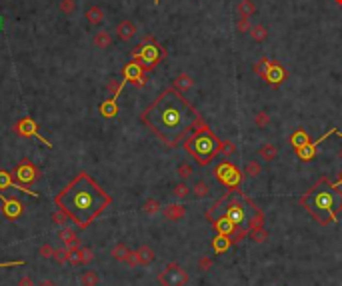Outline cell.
I'll return each instance as SVG.
<instances>
[{"instance_id": "cell-18", "label": "cell", "mask_w": 342, "mask_h": 286, "mask_svg": "<svg viewBox=\"0 0 342 286\" xmlns=\"http://www.w3.org/2000/svg\"><path fill=\"white\" fill-rule=\"evenodd\" d=\"M212 228H214V232H216V234H224V236H232V234H234L240 226H236L234 222H230L226 216H220V218H216V220L212 222Z\"/></svg>"}, {"instance_id": "cell-52", "label": "cell", "mask_w": 342, "mask_h": 286, "mask_svg": "<svg viewBox=\"0 0 342 286\" xmlns=\"http://www.w3.org/2000/svg\"><path fill=\"white\" fill-rule=\"evenodd\" d=\"M340 184H342V172H340V176H338V182L334 184V186H340Z\"/></svg>"}, {"instance_id": "cell-12", "label": "cell", "mask_w": 342, "mask_h": 286, "mask_svg": "<svg viewBox=\"0 0 342 286\" xmlns=\"http://www.w3.org/2000/svg\"><path fill=\"white\" fill-rule=\"evenodd\" d=\"M0 202H2V214L8 218V220H16V218H20L22 212H24V204L20 200H16L14 196H4L0 194Z\"/></svg>"}, {"instance_id": "cell-24", "label": "cell", "mask_w": 342, "mask_h": 286, "mask_svg": "<svg viewBox=\"0 0 342 286\" xmlns=\"http://www.w3.org/2000/svg\"><path fill=\"white\" fill-rule=\"evenodd\" d=\"M210 246H212V250L216 252V254H220V252H226L228 248L232 246V240H230V236H224V234H216V236L212 238V242H210Z\"/></svg>"}, {"instance_id": "cell-14", "label": "cell", "mask_w": 342, "mask_h": 286, "mask_svg": "<svg viewBox=\"0 0 342 286\" xmlns=\"http://www.w3.org/2000/svg\"><path fill=\"white\" fill-rule=\"evenodd\" d=\"M338 130L336 128H330L324 136H320L318 140H314V142H308V144H304V146H300V148H296V154H298V158L302 160V162H308V160H312L314 156H316V152H318V144L322 142V140H326L330 134H336Z\"/></svg>"}, {"instance_id": "cell-28", "label": "cell", "mask_w": 342, "mask_h": 286, "mask_svg": "<svg viewBox=\"0 0 342 286\" xmlns=\"http://www.w3.org/2000/svg\"><path fill=\"white\" fill-rule=\"evenodd\" d=\"M190 192H192L194 196H196L198 200H202V198H208V196H210V186H208V182L198 180V182H194V184H192Z\"/></svg>"}, {"instance_id": "cell-37", "label": "cell", "mask_w": 342, "mask_h": 286, "mask_svg": "<svg viewBox=\"0 0 342 286\" xmlns=\"http://www.w3.org/2000/svg\"><path fill=\"white\" fill-rule=\"evenodd\" d=\"M254 124H256V128H266V126L270 124V114H268L266 110L256 112V116H254Z\"/></svg>"}, {"instance_id": "cell-43", "label": "cell", "mask_w": 342, "mask_h": 286, "mask_svg": "<svg viewBox=\"0 0 342 286\" xmlns=\"http://www.w3.org/2000/svg\"><path fill=\"white\" fill-rule=\"evenodd\" d=\"M234 152H236V144L230 142V140H222V144H220V154H224V156H232Z\"/></svg>"}, {"instance_id": "cell-35", "label": "cell", "mask_w": 342, "mask_h": 286, "mask_svg": "<svg viewBox=\"0 0 342 286\" xmlns=\"http://www.w3.org/2000/svg\"><path fill=\"white\" fill-rule=\"evenodd\" d=\"M196 268H198V272H210L214 268V258L212 256H200L198 262H196Z\"/></svg>"}, {"instance_id": "cell-5", "label": "cell", "mask_w": 342, "mask_h": 286, "mask_svg": "<svg viewBox=\"0 0 342 286\" xmlns=\"http://www.w3.org/2000/svg\"><path fill=\"white\" fill-rule=\"evenodd\" d=\"M164 58V50H162L156 40L154 42H148V44H138L134 50H132V60H138L140 66L146 70V72H150L156 68V64Z\"/></svg>"}, {"instance_id": "cell-54", "label": "cell", "mask_w": 342, "mask_h": 286, "mask_svg": "<svg viewBox=\"0 0 342 286\" xmlns=\"http://www.w3.org/2000/svg\"><path fill=\"white\" fill-rule=\"evenodd\" d=\"M336 4H340V6H342V0H336Z\"/></svg>"}, {"instance_id": "cell-11", "label": "cell", "mask_w": 342, "mask_h": 286, "mask_svg": "<svg viewBox=\"0 0 342 286\" xmlns=\"http://www.w3.org/2000/svg\"><path fill=\"white\" fill-rule=\"evenodd\" d=\"M122 78H124L126 82H132L134 86L142 88L144 84H146V70L140 66L138 60H130V62L124 66V68H122Z\"/></svg>"}, {"instance_id": "cell-15", "label": "cell", "mask_w": 342, "mask_h": 286, "mask_svg": "<svg viewBox=\"0 0 342 286\" xmlns=\"http://www.w3.org/2000/svg\"><path fill=\"white\" fill-rule=\"evenodd\" d=\"M286 76H288V72L284 70V66H282V64H278L276 60H270V62H268V68H266V74H264V80H266L268 84L276 86V84L284 82Z\"/></svg>"}, {"instance_id": "cell-32", "label": "cell", "mask_w": 342, "mask_h": 286, "mask_svg": "<svg viewBox=\"0 0 342 286\" xmlns=\"http://www.w3.org/2000/svg\"><path fill=\"white\" fill-rule=\"evenodd\" d=\"M142 212L148 214V216H154V214L162 212V204L158 202L156 198H148V200H146V202L142 204Z\"/></svg>"}, {"instance_id": "cell-6", "label": "cell", "mask_w": 342, "mask_h": 286, "mask_svg": "<svg viewBox=\"0 0 342 286\" xmlns=\"http://www.w3.org/2000/svg\"><path fill=\"white\" fill-rule=\"evenodd\" d=\"M250 204V198L246 194H240V198H230V202H226L222 204V216H226L230 222H234L236 226H244V224H248L250 220V216L246 212V206ZM258 210V208H256Z\"/></svg>"}, {"instance_id": "cell-4", "label": "cell", "mask_w": 342, "mask_h": 286, "mask_svg": "<svg viewBox=\"0 0 342 286\" xmlns=\"http://www.w3.org/2000/svg\"><path fill=\"white\" fill-rule=\"evenodd\" d=\"M220 144H222V140L204 124V120L194 128V132L182 142L184 150L198 162V166L212 164V160L220 154Z\"/></svg>"}, {"instance_id": "cell-50", "label": "cell", "mask_w": 342, "mask_h": 286, "mask_svg": "<svg viewBox=\"0 0 342 286\" xmlns=\"http://www.w3.org/2000/svg\"><path fill=\"white\" fill-rule=\"evenodd\" d=\"M24 260H14V262H0V268H10V266H22Z\"/></svg>"}, {"instance_id": "cell-27", "label": "cell", "mask_w": 342, "mask_h": 286, "mask_svg": "<svg viewBox=\"0 0 342 286\" xmlns=\"http://www.w3.org/2000/svg\"><path fill=\"white\" fill-rule=\"evenodd\" d=\"M268 230L264 228V226H256V228H250L248 230V238L252 240V242H256V244H262V242H266L268 240Z\"/></svg>"}, {"instance_id": "cell-16", "label": "cell", "mask_w": 342, "mask_h": 286, "mask_svg": "<svg viewBox=\"0 0 342 286\" xmlns=\"http://www.w3.org/2000/svg\"><path fill=\"white\" fill-rule=\"evenodd\" d=\"M162 216H164L168 222H180L182 218L186 216V208L182 204H178V202L166 204V206H162Z\"/></svg>"}, {"instance_id": "cell-42", "label": "cell", "mask_w": 342, "mask_h": 286, "mask_svg": "<svg viewBox=\"0 0 342 286\" xmlns=\"http://www.w3.org/2000/svg\"><path fill=\"white\" fill-rule=\"evenodd\" d=\"M246 236H248V228H244V226H240L232 236H230V240H232V244H240V242H244L246 240Z\"/></svg>"}, {"instance_id": "cell-23", "label": "cell", "mask_w": 342, "mask_h": 286, "mask_svg": "<svg viewBox=\"0 0 342 286\" xmlns=\"http://www.w3.org/2000/svg\"><path fill=\"white\" fill-rule=\"evenodd\" d=\"M100 114L104 116V118H114V116L118 114V100L116 98H108L104 100V102L100 104Z\"/></svg>"}, {"instance_id": "cell-29", "label": "cell", "mask_w": 342, "mask_h": 286, "mask_svg": "<svg viewBox=\"0 0 342 286\" xmlns=\"http://www.w3.org/2000/svg\"><path fill=\"white\" fill-rule=\"evenodd\" d=\"M310 142V138H308V134H306V130L304 128H298L294 134L290 136V144H292V148H300V146H304V144H308Z\"/></svg>"}, {"instance_id": "cell-20", "label": "cell", "mask_w": 342, "mask_h": 286, "mask_svg": "<svg viewBox=\"0 0 342 286\" xmlns=\"http://www.w3.org/2000/svg\"><path fill=\"white\" fill-rule=\"evenodd\" d=\"M58 238L62 240V246H64V248H74V246H80L78 234H76V230H72L70 226H62V230L58 232Z\"/></svg>"}, {"instance_id": "cell-26", "label": "cell", "mask_w": 342, "mask_h": 286, "mask_svg": "<svg viewBox=\"0 0 342 286\" xmlns=\"http://www.w3.org/2000/svg\"><path fill=\"white\" fill-rule=\"evenodd\" d=\"M86 20L92 24V26H98L104 22V10L100 6H90L86 10Z\"/></svg>"}, {"instance_id": "cell-13", "label": "cell", "mask_w": 342, "mask_h": 286, "mask_svg": "<svg viewBox=\"0 0 342 286\" xmlns=\"http://www.w3.org/2000/svg\"><path fill=\"white\" fill-rule=\"evenodd\" d=\"M110 256L116 260V262H124L128 266H138L136 264V252L130 250L124 242H116V244H114L112 250H110Z\"/></svg>"}, {"instance_id": "cell-40", "label": "cell", "mask_w": 342, "mask_h": 286, "mask_svg": "<svg viewBox=\"0 0 342 286\" xmlns=\"http://www.w3.org/2000/svg\"><path fill=\"white\" fill-rule=\"evenodd\" d=\"M252 24H250V16H238V22H236V30L240 32V34H244V32H250Z\"/></svg>"}, {"instance_id": "cell-44", "label": "cell", "mask_w": 342, "mask_h": 286, "mask_svg": "<svg viewBox=\"0 0 342 286\" xmlns=\"http://www.w3.org/2000/svg\"><path fill=\"white\" fill-rule=\"evenodd\" d=\"M38 256H40V258H52V256H54V248H52V244L44 242V244L38 248Z\"/></svg>"}, {"instance_id": "cell-53", "label": "cell", "mask_w": 342, "mask_h": 286, "mask_svg": "<svg viewBox=\"0 0 342 286\" xmlns=\"http://www.w3.org/2000/svg\"><path fill=\"white\" fill-rule=\"evenodd\" d=\"M338 158H340V160H342V150H340V152H338Z\"/></svg>"}, {"instance_id": "cell-1", "label": "cell", "mask_w": 342, "mask_h": 286, "mask_svg": "<svg viewBox=\"0 0 342 286\" xmlns=\"http://www.w3.org/2000/svg\"><path fill=\"white\" fill-rule=\"evenodd\" d=\"M140 120L164 146L176 148L202 122V116L184 92L170 86L142 110Z\"/></svg>"}, {"instance_id": "cell-7", "label": "cell", "mask_w": 342, "mask_h": 286, "mask_svg": "<svg viewBox=\"0 0 342 286\" xmlns=\"http://www.w3.org/2000/svg\"><path fill=\"white\" fill-rule=\"evenodd\" d=\"M214 176L216 180L222 184L226 190H232V192H240V182H242V172L238 170V166L228 162V160H222L216 164L214 168Z\"/></svg>"}, {"instance_id": "cell-31", "label": "cell", "mask_w": 342, "mask_h": 286, "mask_svg": "<svg viewBox=\"0 0 342 286\" xmlns=\"http://www.w3.org/2000/svg\"><path fill=\"white\" fill-rule=\"evenodd\" d=\"M100 282V276L96 270H84L82 276H80V284L82 286H98Z\"/></svg>"}, {"instance_id": "cell-33", "label": "cell", "mask_w": 342, "mask_h": 286, "mask_svg": "<svg viewBox=\"0 0 342 286\" xmlns=\"http://www.w3.org/2000/svg\"><path fill=\"white\" fill-rule=\"evenodd\" d=\"M250 36H252L256 42H264V40L268 38V28L262 26V24H254V26L250 28Z\"/></svg>"}, {"instance_id": "cell-51", "label": "cell", "mask_w": 342, "mask_h": 286, "mask_svg": "<svg viewBox=\"0 0 342 286\" xmlns=\"http://www.w3.org/2000/svg\"><path fill=\"white\" fill-rule=\"evenodd\" d=\"M36 286H56V284H54L52 280H40Z\"/></svg>"}, {"instance_id": "cell-47", "label": "cell", "mask_w": 342, "mask_h": 286, "mask_svg": "<svg viewBox=\"0 0 342 286\" xmlns=\"http://www.w3.org/2000/svg\"><path fill=\"white\" fill-rule=\"evenodd\" d=\"M52 220H54V224H60V226H62V224H66V222L70 220V218H68L66 214H64L60 208H56V212L52 214Z\"/></svg>"}, {"instance_id": "cell-56", "label": "cell", "mask_w": 342, "mask_h": 286, "mask_svg": "<svg viewBox=\"0 0 342 286\" xmlns=\"http://www.w3.org/2000/svg\"><path fill=\"white\" fill-rule=\"evenodd\" d=\"M158 2H160V0H154V4H158Z\"/></svg>"}, {"instance_id": "cell-30", "label": "cell", "mask_w": 342, "mask_h": 286, "mask_svg": "<svg viewBox=\"0 0 342 286\" xmlns=\"http://www.w3.org/2000/svg\"><path fill=\"white\" fill-rule=\"evenodd\" d=\"M260 174H262V164H260L258 160H248L246 164H244V176L258 178Z\"/></svg>"}, {"instance_id": "cell-8", "label": "cell", "mask_w": 342, "mask_h": 286, "mask_svg": "<svg viewBox=\"0 0 342 286\" xmlns=\"http://www.w3.org/2000/svg\"><path fill=\"white\" fill-rule=\"evenodd\" d=\"M188 282H190V274L186 272V268H182L176 262L166 264L158 272V284L160 286H186Z\"/></svg>"}, {"instance_id": "cell-17", "label": "cell", "mask_w": 342, "mask_h": 286, "mask_svg": "<svg viewBox=\"0 0 342 286\" xmlns=\"http://www.w3.org/2000/svg\"><path fill=\"white\" fill-rule=\"evenodd\" d=\"M136 252V264L138 266H150L156 260V252L154 248H150L148 244H142L140 248L134 250Z\"/></svg>"}, {"instance_id": "cell-2", "label": "cell", "mask_w": 342, "mask_h": 286, "mask_svg": "<svg viewBox=\"0 0 342 286\" xmlns=\"http://www.w3.org/2000/svg\"><path fill=\"white\" fill-rule=\"evenodd\" d=\"M54 204L76 222L80 230H86L112 204V196L90 174L78 172L54 196Z\"/></svg>"}, {"instance_id": "cell-49", "label": "cell", "mask_w": 342, "mask_h": 286, "mask_svg": "<svg viewBox=\"0 0 342 286\" xmlns=\"http://www.w3.org/2000/svg\"><path fill=\"white\" fill-rule=\"evenodd\" d=\"M18 286H36V284H34V280H32V276H22L18 280Z\"/></svg>"}, {"instance_id": "cell-3", "label": "cell", "mask_w": 342, "mask_h": 286, "mask_svg": "<svg viewBox=\"0 0 342 286\" xmlns=\"http://www.w3.org/2000/svg\"><path fill=\"white\" fill-rule=\"evenodd\" d=\"M300 204L306 208V212H310L312 218H316L318 224H334L342 210V192L336 190L326 176H322L312 188L306 190V194L300 198Z\"/></svg>"}, {"instance_id": "cell-41", "label": "cell", "mask_w": 342, "mask_h": 286, "mask_svg": "<svg viewBox=\"0 0 342 286\" xmlns=\"http://www.w3.org/2000/svg\"><path fill=\"white\" fill-rule=\"evenodd\" d=\"M54 262L56 264H60V266H64V264H68V250L66 248H58V250H54Z\"/></svg>"}, {"instance_id": "cell-55", "label": "cell", "mask_w": 342, "mask_h": 286, "mask_svg": "<svg viewBox=\"0 0 342 286\" xmlns=\"http://www.w3.org/2000/svg\"><path fill=\"white\" fill-rule=\"evenodd\" d=\"M336 134H338V136H340V138H342V132H336Z\"/></svg>"}, {"instance_id": "cell-25", "label": "cell", "mask_w": 342, "mask_h": 286, "mask_svg": "<svg viewBox=\"0 0 342 286\" xmlns=\"http://www.w3.org/2000/svg\"><path fill=\"white\" fill-rule=\"evenodd\" d=\"M172 86L176 88V90H180V92H188L192 86H194V80H192V76L190 74H178L176 78H174V82H172Z\"/></svg>"}, {"instance_id": "cell-45", "label": "cell", "mask_w": 342, "mask_h": 286, "mask_svg": "<svg viewBox=\"0 0 342 286\" xmlns=\"http://www.w3.org/2000/svg\"><path fill=\"white\" fill-rule=\"evenodd\" d=\"M58 8H60L62 14H72L74 8H76V2L74 0H62V2L58 4Z\"/></svg>"}, {"instance_id": "cell-48", "label": "cell", "mask_w": 342, "mask_h": 286, "mask_svg": "<svg viewBox=\"0 0 342 286\" xmlns=\"http://www.w3.org/2000/svg\"><path fill=\"white\" fill-rule=\"evenodd\" d=\"M80 258H82V264H88L94 260V252L90 248H82L80 246Z\"/></svg>"}, {"instance_id": "cell-36", "label": "cell", "mask_w": 342, "mask_h": 286, "mask_svg": "<svg viewBox=\"0 0 342 286\" xmlns=\"http://www.w3.org/2000/svg\"><path fill=\"white\" fill-rule=\"evenodd\" d=\"M176 174L180 176L182 180H188V178H192V176H194V168H192L188 162H182V164H178V168H176Z\"/></svg>"}, {"instance_id": "cell-10", "label": "cell", "mask_w": 342, "mask_h": 286, "mask_svg": "<svg viewBox=\"0 0 342 286\" xmlns=\"http://www.w3.org/2000/svg\"><path fill=\"white\" fill-rule=\"evenodd\" d=\"M12 132L18 134V136H22V138H30V136H32V138H38L46 148H52V144L40 134L38 124L34 122V118H30V116H22V118L12 126Z\"/></svg>"}, {"instance_id": "cell-21", "label": "cell", "mask_w": 342, "mask_h": 286, "mask_svg": "<svg viewBox=\"0 0 342 286\" xmlns=\"http://www.w3.org/2000/svg\"><path fill=\"white\" fill-rule=\"evenodd\" d=\"M112 42H114V38H112V34H110L108 30H100V32H96L94 38H92V44H94L96 48H100V50L110 48V46H112Z\"/></svg>"}, {"instance_id": "cell-39", "label": "cell", "mask_w": 342, "mask_h": 286, "mask_svg": "<svg viewBox=\"0 0 342 286\" xmlns=\"http://www.w3.org/2000/svg\"><path fill=\"white\" fill-rule=\"evenodd\" d=\"M66 250H68V264H72V266L82 264V258H80V246L66 248Z\"/></svg>"}, {"instance_id": "cell-22", "label": "cell", "mask_w": 342, "mask_h": 286, "mask_svg": "<svg viewBox=\"0 0 342 286\" xmlns=\"http://www.w3.org/2000/svg\"><path fill=\"white\" fill-rule=\"evenodd\" d=\"M258 156L262 158L264 162H272V160L278 158V146L266 142V144H262V146L258 148Z\"/></svg>"}, {"instance_id": "cell-34", "label": "cell", "mask_w": 342, "mask_h": 286, "mask_svg": "<svg viewBox=\"0 0 342 286\" xmlns=\"http://www.w3.org/2000/svg\"><path fill=\"white\" fill-rule=\"evenodd\" d=\"M256 12V4L252 0H240L238 2V14L240 16H252Z\"/></svg>"}, {"instance_id": "cell-38", "label": "cell", "mask_w": 342, "mask_h": 286, "mask_svg": "<svg viewBox=\"0 0 342 286\" xmlns=\"http://www.w3.org/2000/svg\"><path fill=\"white\" fill-rule=\"evenodd\" d=\"M172 194H174V198H178V200H182V198H186L188 194H190V188L186 186L184 182H178L176 186L172 188Z\"/></svg>"}, {"instance_id": "cell-19", "label": "cell", "mask_w": 342, "mask_h": 286, "mask_svg": "<svg viewBox=\"0 0 342 286\" xmlns=\"http://www.w3.org/2000/svg\"><path fill=\"white\" fill-rule=\"evenodd\" d=\"M136 24L132 20H122L118 26H116V36L122 40V42H128V40H132L136 36Z\"/></svg>"}, {"instance_id": "cell-9", "label": "cell", "mask_w": 342, "mask_h": 286, "mask_svg": "<svg viewBox=\"0 0 342 286\" xmlns=\"http://www.w3.org/2000/svg\"><path fill=\"white\" fill-rule=\"evenodd\" d=\"M10 174L14 176V180L16 182H20V184H32V182H36L38 178H40V168L34 164V162H30V160H20L18 164H16L12 170H10Z\"/></svg>"}, {"instance_id": "cell-46", "label": "cell", "mask_w": 342, "mask_h": 286, "mask_svg": "<svg viewBox=\"0 0 342 286\" xmlns=\"http://www.w3.org/2000/svg\"><path fill=\"white\" fill-rule=\"evenodd\" d=\"M268 58H262V60H258L256 62V66H254V72L258 74V76H264L266 74V68H268Z\"/></svg>"}]
</instances>
